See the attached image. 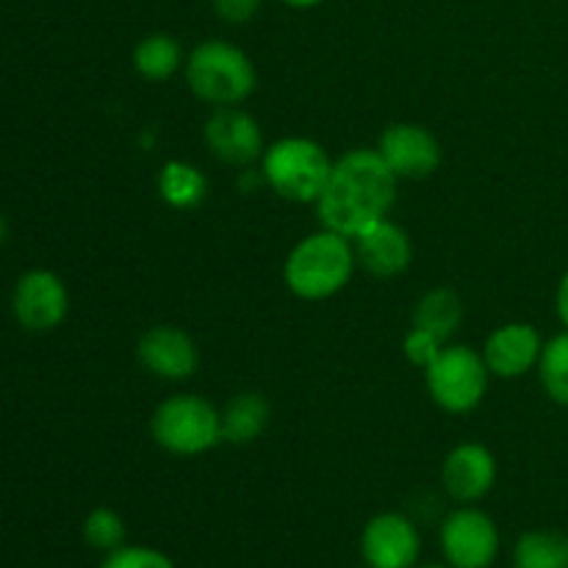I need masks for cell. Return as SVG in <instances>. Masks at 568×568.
Masks as SVG:
<instances>
[{
    "mask_svg": "<svg viewBox=\"0 0 568 568\" xmlns=\"http://www.w3.org/2000/svg\"><path fill=\"white\" fill-rule=\"evenodd\" d=\"M538 377H541L547 397L568 408V331L544 342L541 361H538Z\"/></svg>",
    "mask_w": 568,
    "mask_h": 568,
    "instance_id": "21",
    "label": "cell"
},
{
    "mask_svg": "<svg viewBox=\"0 0 568 568\" xmlns=\"http://www.w3.org/2000/svg\"><path fill=\"white\" fill-rule=\"evenodd\" d=\"M444 342L438 336H433L430 331H422V327L410 325V331L403 338V355L410 366L425 372L433 361L442 355Z\"/></svg>",
    "mask_w": 568,
    "mask_h": 568,
    "instance_id": "24",
    "label": "cell"
},
{
    "mask_svg": "<svg viewBox=\"0 0 568 568\" xmlns=\"http://www.w3.org/2000/svg\"><path fill=\"white\" fill-rule=\"evenodd\" d=\"M442 486L458 505L480 503L497 486V458L486 444H458L442 464Z\"/></svg>",
    "mask_w": 568,
    "mask_h": 568,
    "instance_id": "13",
    "label": "cell"
},
{
    "mask_svg": "<svg viewBox=\"0 0 568 568\" xmlns=\"http://www.w3.org/2000/svg\"><path fill=\"white\" fill-rule=\"evenodd\" d=\"M150 436L175 458H197L222 444V410L200 394H172L150 416Z\"/></svg>",
    "mask_w": 568,
    "mask_h": 568,
    "instance_id": "5",
    "label": "cell"
},
{
    "mask_svg": "<svg viewBox=\"0 0 568 568\" xmlns=\"http://www.w3.org/2000/svg\"><path fill=\"white\" fill-rule=\"evenodd\" d=\"M281 3H286L288 9H300V11H305V9H316V6L327 3V0H281Z\"/></svg>",
    "mask_w": 568,
    "mask_h": 568,
    "instance_id": "27",
    "label": "cell"
},
{
    "mask_svg": "<svg viewBox=\"0 0 568 568\" xmlns=\"http://www.w3.org/2000/svg\"><path fill=\"white\" fill-rule=\"evenodd\" d=\"M397 183L375 148L347 150L333 161L325 192L316 200L322 227L355 239L375 222L388 220L397 203Z\"/></svg>",
    "mask_w": 568,
    "mask_h": 568,
    "instance_id": "1",
    "label": "cell"
},
{
    "mask_svg": "<svg viewBox=\"0 0 568 568\" xmlns=\"http://www.w3.org/2000/svg\"><path fill=\"white\" fill-rule=\"evenodd\" d=\"M17 322L31 333H50L67 320L70 292L64 281L50 270H31L17 281L11 294Z\"/></svg>",
    "mask_w": 568,
    "mask_h": 568,
    "instance_id": "12",
    "label": "cell"
},
{
    "mask_svg": "<svg viewBox=\"0 0 568 568\" xmlns=\"http://www.w3.org/2000/svg\"><path fill=\"white\" fill-rule=\"evenodd\" d=\"M131 61L139 78H144V81L150 83H164L170 81L178 70H183L186 55H183L181 42H178L172 33L155 31L139 39L136 48H133Z\"/></svg>",
    "mask_w": 568,
    "mask_h": 568,
    "instance_id": "18",
    "label": "cell"
},
{
    "mask_svg": "<svg viewBox=\"0 0 568 568\" xmlns=\"http://www.w3.org/2000/svg\"><path fill=\"white\" fill-rule=\"evenodd\" d=\"M83 541L98 552H114V549L125 547L128 541V525L114 508L100 505V508L89 510L83 519Z\"/></svg>",
    "mask_w": 568,
    "mask_h": 568,
    "instance_id": "22",
    "label": "cell"
},
{
    "mask_svg": "<svg viewBox=\"0 0 568 568\" xmlns=\"http://www.w3.org/2000/svg\"><path fill=\"white\" fill-rule=\"evenodd\" d=\"M422 555L419 527L397 510L372 516L361 532V558L369 568H414Z\"/></svg>",
    "mask_w": 568,
    "mask_h": 568,
    "instance_id": "10",
    "label": "cell"
},
{
    "mask_svg": "<svg viewBox=\"0 0 568 568\" xmlns=\"http://www.w3.org/2000/svg\"><path fill=\"white\" fill-rule=\"evenodd\" d=\"M427 394L444 414L466 416L477 410L491 386L483 349L469 344H444L442 355L425 369Z\"/></svg>",
    "mask_w": 568,
    "mask_h": 568,
    "instance_id": "6",
    "label": "cell"
},
{
    "mask_svg": "<svg viewBox=\"0 0 568 568\" xmlns=\"http://www.w3.org/2000/svg\"><path fill=\"white\" fill-rule=\"evenodd\" d=\"M100 568H175V560L155 547L144 544H125L103 558Z\"/></svg>",
    "mask_w": 568,
    "mask_h": 568,
    "instance_id": "23",
    "label": "cell"
},
{
    "mask_svg": "<svg viewBox=\"0 0 568 568\" xmlns=\"http://www.w3.org/2000/svg\"><path fill=\"white\" fill-rule=\"evenodd\" d=\"M438 544L449 568H491L499 558L503 538L497 521L486 510L460 505L444 519Z\"/></svg>",
    "mask_w": 568,
    "mask_h": 568,
    "instance_id": "7",
    "label": "cell"
},
{
    "mask_svg": "<svg viewBox=\"0 0 568 568\" xmlns=\"http://www.w3.org/2000/svg\"><path fill=\"white\" fill-rule=\"evenodd\" d=\"M514 568H568V536L560 530H527L514 544Z\"/></svg>",
    "mask_w": 568,
    "mask_h": 568,
    "instance_id": "20",
    "label": "cell"
},
{
    "mask_svg": "<svg viewBox=\"0 0 568 568\" xmlns=\"http://www.w3.org/2000/svg\"><path fill=\"white\" fill-rule=\"evenodd\" d=\"M331 170V153L311 136H281L261 155V178L286 203L316 205Z\"/></svg>",
    "mask_w": 568,
    "mask_h": 568,
    "instance_id": "4",
    "label": "cell"
},
{
    "mask_svg": "<svg viewBox=\"0 0 568 568\" xmlns=\"http://www.w3.org/2000/svg\"><path fill=\"white\" fill-rule=\"evenodd\" d=\"M272 419L270 399L261 392H239L222 408V442L233 447H247L258 442Z\"/></svg>",
    "mask_w": 568,
    "mask_h": 568,
    "instance_id": "16",
    "label": "cell"
},
{
    "mask_svg": "<svg viewBox=\"0 0 568 568\" xmlns=\"http://www.w3.org/2000/svg\"><path fill=\"white\" fill-rule=\"evenodd\" d=\"M203 136L211 155L220 159L222 164L236 166V170H247L250 164L261 161L266 150L258 120L242 105H220V109L211 111Z\"/></svg>",
    "mask_w": 568,
    "mask_h": 568,
    "instance_id": "9",
    "label": "cell"
},
{
    "mask_svg": "<svg viewBox=\"0 0 568 568\" xmlns=\"http://www.w3.org/2000/svg\"><path fill=\"white\" fill-rule=\"evenodd\" d=\"M6 236H9V222H6V216L0 214V244L6 242Z\"/></svg>",
    "mask_w": 568,
    "mask_h": 568,
    "instance_id": "28",
    "label": "cell"
},
{
    "mask_svg": "<svg viewBox=\"0 0 568 568\" xmlns=\"http://www.w3.org/2000/svg\"><path fill=\"white\" fill-rule=\"evenodd\" d=\"M355 270L358 261L353 239L331 227H320L288 250L283 261V283L297 300L322 303L342 294L353 283Z\"/></svg>",
    "mask_w": 568,
    "mask_h": 568,
    "instance_id": "2",
    "label": "cell"
},
{
    "mask_svg": "<svg viewBox=\"0 0 568 568\" xmlns=\"http://www.w3.org/2000/svg\"><path fill=\"white\" fill-rule=\"evenodd\" d=\"M264 0H211V9L227 26H244L261 11Z\"/></svg>",
    "mask_w": 568,
    "mask_h": 568,
    "instance_id": "25",
    "label": "cell"
},
{
    "mask_svg": "<svg viewBox=\"0 0 568 568\" xmlns=\"http://www.w3.org/2000/svg\"><path fill=\"white\" fill-rule=\"evenodd\" d=\"M460 322H464V300L453 288L438 286L416 300L414 322L410 325L422 327V331H430L433 336H438L447 344L458 333Z\"/></svg>",
    "mask_w": 568,
    "mask_h": 568,
    "instance_id": "19",
    "label": "cell"
},
{
    "mask_svg": "<svg viewBox=\"0 0 568 568\" xmlns=\"http://www.w3.org/2000/svg\"><path fill=\"white\" fill-rule=\"evenodd\" d=\"M555 311H558L560 325L568 331V270L564 272V277L558 281V288H555Z\"/></svg>",
    "mask_w": 568,
    "mask_h": 568,
    "instance_id": "26",
    "label": "cell"
},
{
    "mask_svg": "<svg viewBox=\"0 0 568 568\" xmlns=\"http://www.w3.org/2000/svg\"><path fill=\"white\" fill-rule=\"evenodd\" d=\"M353 247L361 270L381 281L399 277L403 272H408L410 261H414V242H410L408 231L394 220H381L366 227L361 236L353 239Z\"/></svg>",
    "mask_w": 568,
    "mask_h": 568,
    "instance_id": "15",
    "label": "cell"
},
{
    "mask_svg": "<svg viewBox=\"0 0 568 568\" xmlns=\"http://www.w3.org/2000/svg\"><path fill=\"white\" fill-rule=\"evenodd\" d=\"M155 189L172 211H192L209 197V178L192 161L172 159L159 170Z\"/></svg>",
    "mask_w": 568,
    "mask_h": 568,
    "instance_id": "17",
    "label": "cell"
},
{
    "mask_svg": "<svg viewBox=\"0 0 568 568\" xmlns=\"http://www.w3.org/2000/svg\"><path fill=\"white\" fill-rule=\"evenodd\" d=\"M414 568H449V566H442V564H416Z\"/></svg>",
    "mask_w": 568,
    "mask_h": 568,
    "instance_id": "29",
    "label": "cell"
},
{
    "mask_svg": "<svg viewBox=\"0 0 568 568\" xmlns=\"http://www.w3.org/2000/svg\"><path fill=\"white\" fill-rule=\"evenodd\" d=\"M541 353L544 338L530 322H505L483 344L488 372L499 381H519L530 375L532 369H538Z\"/></svg>",
    "mask_w": 568,
    "mask_h": 568,
    "instance_id": "14",
    "label": "cell"
},
{
    "mask_svg": "<svg viewBox=\"0 0 568 568\" xmlns=\"http://www.w3.org/2000/svg\"><path fill=\"white\" fill-rule=\"evenodd\" d=\"M189 89L197 100L214 105H242L258 87V70L239 44L225 39H203L194 44L183 64Z\"/></svg>",
    "mask_w": 568,
    "mask_h": 568,
    "instance_id": "3",
    "label": "cell"
},
{
    "mask_svg": "<svg viewBox=\"0 0 568 568\" xmlns=\"http://www.w3.org/2000/svg\"><path fill=\"white\" fill-rule=\"evenodd\" d=\"M377 153L399 181H425L442 166L444 150L436 133L419 122H394L377 139Z\"/></svg>",
    "mask_w": 568,
    "mask_h": 568,
    "instance_id": "8",
    "label": "cell"
},
{
    "mask_svg": "<svg viewBox=\"0 0 568 568\" xmlns=\"http://www.w3.org/2000/svg\"><path fill=\"white\" fill-rule=\"evenodd\" d=\"M136 358L153 377L166 383H183L194 377L200 366V347L183 327L161 322L139 336Z\"/></svg>",
    "mask_w": 568,
    "mask_h": 568,
    "instance_id": "11",
    "label": "cell"
}]
</instances>
